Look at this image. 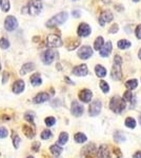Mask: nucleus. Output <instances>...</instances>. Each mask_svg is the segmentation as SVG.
Instances as JSON below:
<instances>
[{
	"label": "nucleus",
	"mask_w": 141,
	"mask_h": 158,
	"mask_svg": "<svg viewBox=\"0 0 141 158\" xmlns=\"http://www.w3.org/2000/svg\"><path fill=\"white\" fill-rule=\"evenodd\" d=\"M68 18V14L66 12H60L58 14H56L55 16H53L48 21L45 23L48 29H53V27H59V25L63 24Z\"/></svg>",
	"instance_id": "f257e3e1"
},
{
	"label": "nucleus",
	"mask_w": 141,
	"mask_h": 158,
	"mask_svg": "<svg viewBox=\"0 0 141 158\" xmlns=\"http://www.w3.org/2000/svg\"><path fill=\"white\" fill-rule=\"evenodd\" d=\"M110 109L112 110L115 113H121L122 111L125 109V103L123 99H121L118 96H115L111 99V102H110Z\"/></svg>",
	"instance_id": "f03ea898"
},
{
	"label": "nucleus",
	"mask_w": 141,
	"mask_h": 158,
	"mask_svg": "<svg viewBox=\"0 0 141 158\" xmlns=\"http://www.w3.org/2000/svg\"><path fill=\"white\" fill-rule=\"evenodd\" d=\"M42 10V3L40 0H32L27 4V13L32 16L38 15Z\"/></svg>",
	"instance_id": "7ed1b4c3"
},
{
	"label": "nucleus",
	"mask_w": 141,
	"mask_h": 158,
	"mask_svg": "<svg viewBox=\"0 0 141 158\" xmlns=\"http://www.w3.org/2000/svg\"><path fill=\"white\" fill-rule=\"evenodd\" d=\"M47 45L48 48H60L62 45V40L57 35L50 34L47 37Z\"/></svg>",
	"instance_id": "20e7f679"
},
{
	"label": "nucleus",
	"mask_w": 141,
	"mask_h": 158,
	"mask_svg": "<svg viewBox=\"0 0 141 158\" xmlns=\"http://www.w3.org/2000/svg\"><path fill=\"white\" fill-rule=\"evenodd\" d=\"M18 27V20L15 16H7L4 20V29L9 32L15 31Z\"/></svg>",
	"instance_id": "39448f33"
},
{
	"label": "nucleus",
	"mask_w": 141,
	"mask_h": 158,
	"mask_svg": "<svg viewBox=\"0 0 141 158\" xmlns=\"http://www.w3.org/2000/svg\"><path fill=\"white\" fill-rule=\"evenodd\" d=\"M56 57V52L53 50H47L41 54V61L44 64H51Z\"/></svg>",
	"instance_id": "423d86ee"
},
{
	"label": "nucleus",
	"mask_w": 141,
	"mask_h": 158,
	"mask_svg": "<svg viewBox=\"0 0 141 158\" xmlns=\"http://www.w3.org/2000/svg\"><path fill=\"white\" fill-rule=\"evenodd\" d=\"M77 54H78V57L80 58V59L86 60L93 55V50H92V48L89 47V45H83V47H81L80 49H79Z\"/></svg>",
	"instance_id": "0eeeda50"
},
{
	"label": "nucleus",
	"mask_w": 141,
	"mask_h": 158,
	"mask_svg": "<svg viewBox=\"0 0 141 158\" xmlns=\"http://www.w3.org/2000/svg\"><path fill=\"white\" fill-rule=\"evenodd\" d=\"M101 101L100 100H95L93 102H91L89 104V114L91 116H97L100 114V112H101Z\"/></svg>",
	"instance_id": "6e6552de"
},
{
	"label": "nucleus",
	"mask_w": 141,
	"mask_h": 158,
	"mask_svg": "<svg viewBox=\"0 0 141 158\" xmlns=\"http://www.w3.org/2000/svg\"><path fill=\"white\" fill-rule=\"evenodd\" d=\"M83 111H84L83 106H81V104L78 102V101L74 100L73 102H72V106H71V113L73 114L74 116L80 117V116L83 114Z\"/></svg>",
	"instance_id": "1a4fd4ad"
},
{
	"label": "nucleus",
	"mask_w": 141,
	"mask_h": 158,
	"mask_svg": "<svg viewBox=\"0 0 141 158\" xmlns=\"http://www.w3.org/2000/svg\"><path fill=\"white\" fill-rule=\"evenodd\" d=\"M77 34L80 37H88L91 34V27L88 23H80L77 29Z\"/></svg>",
	"instance_id": "9d476101"
},
{
	"label": "nucleus",
	"mask_w": 141,
	"mask_h": 158,
	"mask_svg": "<svg viewBox=\"0 0 141 158\" xmlns=\"http://www.w3.org/2000/svg\"><path fill=\"white\" fill-rule=\"evenodd\" d=\"M73 74H74V75H76V76H79V77H84V76H86L89 74L88 65H85V64L77 65V67L74 68Z\"/></svg>",
	"instance_id": "9b49d317"
},
{
	"label": "nucleus",
	"mask_w": 141,
	"mask_h": 158,
	"mask_svg": "<svg viewBox=\"0 0 141 158\" xmlns=\"http://www.w3.org/2000/svg\"><path fill=\"white\" fill-rule=\"evenodd\" d=\"M78 97H79V99H80L81 101H82V102L88 103V102L91 101L92 97H93V94H92L91 90H88V89H83L82 91H80Z\"/></svg>",
	"instance_id": "f8f14e48"
},
{
	"label": "nucleus",
	"mask_w": 141,
	"mask_h": 158,
	"mask_svg": "<svg viewBox=\"0 0 141 158\" xmlns=\"http://www.w3.org/2000/svg\"><path fill=\"white\" fill-rule=\"evenodd\" d=\"M50 99V95L47 93V92H40L38 93L37 95L33 98V102L36 103V104H40V103H43L45 101H48Z\"/></svg>",
	"instance_id": "ddd939ff"
},
{
	"label": "nucleus",
	"mask_w": 141,
	"mask_h": 158,
	"mask_svg": "<svg viewBox=\"0 0 141 158\" xmlns=\"http://www.w3.org/2000/svg\"><path fill=\"white\" fill-rule=\"evenodd\" d=\"M24 88H25L24 81L22 79H18V80H16L13 83L12 90L15 94H21L24 91Z\"/></svg>",
	"instance_id": "4468645a"
},
{
	"label": "nucleus",
	"mask_w": 141,
	"mask_h": 158,
	"mask_svg": "<svg viewBox=\"0 0 141 158\" xmlns=\"http://www.w3.org/2000/svg\"><path fill=\"white\" fill-rule=\"evenodd\" d=\"M113 20V14L110 11H104L99 17V23L100 25H104L106 22H110Z\"/></svg>",
	"instance_id": "2eb2a0df"
},
{
	"label": "nucleus",
	"mask_w": 141,
	"mask_h": 158,
	"mask_svg": "<svg viewBox=\"0 0 141 158\" xmlns=\"http://www.w3.org/2000/svg\"><path fill=\"white\" fill-rule=\"evenodd\" d=\"M121 64H118V63L114 62V67L112 70V78L115 80H120L122 77V72H121Z\"/></svg>",
	"instance_id": "dca6fc26"
},
{
	"label": "nucleus",
	"mask_w": 141,
	"mask_h": 158,
	"mask_svg": "<svg viewBox=\"0 0 141 158\" xmlns=\"http://www.w3.org/2000/svg\"><path fill=\"white\" fill-rule=\"evenodd\" d=\"M99 52H100V56H101V57H109L110 54L112 53V43L110 41L104 43V45L102 47V49L100 50Z\"/></svg>",
	"instance_id": "f3484780"
},
{
	"label": "nucleus",
	"mask_w": 141,
	"mask_h": 158,
	"mask_svg": "<svg viewBox=\"0 0 141 158\" xmlns=\"http://www.w3.org/2000/svg\"><path fill=\"white\" fill-rule=\"evenodd\" d=\"M34 70H35V64L33 62L24 63L21 67V69H20V75H27V74L31 73Z\"/></svg>",
	"instance_id": "a211bd4d"
},
{
	"label": "nucleus",
	"mask_w": 141,
	"mask_h": 158,
	"mask_svg": "<svg viewBox=\"0 0 141 158\" xmlns=\"http://www.w3.org/2000/svg\"><path fill=\"white\" fill-rule=\"evenodd\" d=\"M22 131H23V134L27 137V138L32 139V138H34V137H35V128H34V127L23 126Z\"/></svg>",
	"instance_id": "6ab92c4d"
},
{
	"label": "nucleus",
	"mask_w": 141,
	"mask_h": 158,
	"mask_svg": "<svg viewBox=\"0 0 141 158\" xmlns=\"http://www.w3.org/2000/svg\"><path fill=\"white\" fill-rule=\"evenodd\" d=\"M30 81H31V83H32V85H34V86L41 85V83H42L41 76H40V74H34L33 76H31Z\"/></svg>",
	"instance_id": "aec40b11"
},
{
	"label": "nucleus",
	"mask_w": 141,
	"mask_h": 158,
	"mask_svg": "<svg viewBox=\"0 0 141 158\" xmlns=\"http://www.w3.org/2000/svg\"><path fill=\"white\" fill-rule=\"evenodd\" d=\"M95 73H96V75L98 76L99 78H103L106 77V70L104 67H102L101 64H97L96 67H95Z\"/></svg>",
	"instance_id": "412c9836"
},
{
	"label": "nucleus",
	"mask_w": 141,
	"mask_h": 158,
	"mask_svg": "<svg viewBox=\"0 0 141 158\" xmlns=\"http://www.w3.org/2000/svg\"><path fill=\"white\" fill-rule=\"evenodd\" d=\"M62 151H63L62 148H61L60 144H58V143H55L50 147V152L52 153L54 156H59V155L62 153Z\"/></svg>",
	"instance_id": "4be33fe9"
},
{
	"label": "nucleus",
	"mask_w": 141,
	"mask_h": 158,
	"mask_svg": "<svg viewBox=\"0 0 141 158\" xmlns=\"http://www.w3.org/2000/svg\"><path fill=\"white\" fill-rule=\"evenodd\" d=\"M103 45H104L103 38H102L101 36L97 37L96 40H95V42H94V49L96 51H100L102 49V47H103Z\"/></svg>",
	"instance_id": "5701e85b"
},
{
	"label": "nucleus",
	"mask_w": 141,
	"mask_h": 158,
	"mask_svg": "<svg viewBox=\"0 0 141 158\" xmlns=\"http://www.w3.org/2000/svg\"><path fill=\"white\" fill-rule=\"evenodd\" d=\"M68 134L66 133V132H62L60 135H59V138H58V144H60V146H64V144L68 142Z\"/></svg>",
	"instance_id": "b1692460"
},
{
	"label": "nucleus",
	"mask_w": 141,
	"mask_h": 158,
	"mask_svg": "<svg viewBox=\"0 0 141 158\" xmlns=\"http://www.w3.org/2000/svg\"><path fill=\"white\" fill-rule=\"evenodd\" d=\"M98 158H110V154L107 149L104 146H101L98 151Z\"/></svg>",
	"instance_id": "393cba45"
},
{
	"label": "nucleus",
	"mask_w": 141,
	"mask_h": 158,
	"mask_svg": "<svg viewBox=\"0 0 141 158\" xmlns=\"http://www.w3.org/2000/svg\"><path fill=\"white\" fill-rule=\"evenodd\" d=\"M74 139H75V141L77 143H83V142H85L86 140H88V137L83 133H77L75 134V136H74Z\"/></svg>",
	"instance_id": "a878e982"
},
{
	"label": "nucleus",
	"mask_w": 141,
	"mask_h": 158,
	"mask_svg": "<svg viewBox=\"0 0 141 158\" xmlns=\"http://www.w3.org/2000/svg\"><path fill=\"white\" fill-rule=\"evenodd\" d=\"M132 45V43H131L129 40H119V42H118V48L121 50H125V49H129V48Z\"/></svg>",
	"instance_id": "bb28decb"
},
{
	"label": "nucleus",
	"mask_w": 141,
	"mask_h": 158,
	"mask_svg": "<svg viewBox=\"0 0 141 158\" xmlns=\"http://www.w3.org/2000/svg\"><path fill=\"white\" fill-rule=\"evenodd\" d=\"M137 85H138V81L136 80V79L129 80V81H126V83H125V86H126L129 90H134V89L137 88Z\"/></svg>",
	"instance_id": "cd10ccee"
},
{
	"label": "nucleus",
	"mask_w": 141,
	"mask_h": 158,
	"mask_svg": "<svg viewBox=\"0 0 141 158\" xmlns=\"http://www.w3.org/2000/svg\"><path fill=\"white\" fill-rule=\"evenodd\" d=\"M11 9V3H10V0H2L1 1V10L2 12L6 13L10 11Z\"/></svg>",
	"instance_id": "c85d7f7f"
},
{
	"label": "nucleus",
	"mask_w": 141,
	"mask_h": 158,
	"mask_svg": "<svg viewBox=\"0 0 141 158\" xmlns=\"http://www.w3.org/2000/svg\"><path fill=\"white\" fill-rule=\"evenodd\" d=\"M125 126H126L127 128H130V129H134L136 127L135 119L132 118V117H127V118L125 119Z\"/></svg>",
	"instance_id": "c756f323"
},
{
	"label": "nucleus",
	"mask_w": 141,
	"mask_h": 158,
	"mask_svg": "<svg viewBox=\"0 0 141 158\" xmlns=\"http://www.w3.org/2000/svg\"><path fill=\"white\" fill-rule=\"evenodd\" d=\"M24 119L27 121H29V123H33L35 119V114L33 113V112H27V113L24 114Z\"/></svg>",
	"instance_id": "7c9ffc66"
},
{
	"label": "nucleus",
	"mask_w": 141,
	"mask_h": 158,
	"mask_svg": "<svg viewBox=\"0 0 141 158\" xmlns=\"http://www.w3.org/2000/svg\"><path fill=\"white\" fill-rule=\"evenodd\" d=\"M52 136H53V133L50 131V130H44V131H42L41 135H40V137H41L42 140H48Z\"/></svg>",
	"instance_id": "2f4dec72"
},
{
	"label": "nucleus",
	"mask_w": 141,
	"mask_h": 158,
	"mask_svg": "<svg viewBox=\"0 0 141 158\" xmlns=\"http://www.w3.org/2000/svg\"><path fill=\"white\" fill-rule=\"evenodd\" d=\"M20 142H21V139H20V137L18 136L17 134L13 135V146H14L15 149H18V148L20 147Z\"/></svg>",
	"instance_id": "473e14b6"
},
{
	"label": "nucleus",
	"mask_w": 141,
	"mask_h": 158,
	"mask_svg": "<svg viewBox=\"0 0 141 158\" xmlns=\"http://www.w3.org/2000/svg\"><path fill=\"white\" fill-rule=\"evenodd\" d=\"M44 122L47 124V127H53L56 123V118L53 116H48L44 119Z\"/></svg>",
	"instance_id": "72a5a7b5"
},
{
	"label": "nucleus",
	"mask_w": 141,
	"mask_h": 158,
	"mask_svg": "<svg viewBox=\"0 0 141 158\" xmlns=\"http://www.w3.org/2000/svg\"><path fill=\"white\" fill-rule=\"evenodd\" d=\"M0 48L3 50H6L10 48V41L6 38H1V39H0Z\"/></svg>",
	"instance_id": "f704fd0d"
},
{
	"label": "nucleus",
	"mask_w": 141,
	"mask_h": 158,
	"mask_svg": "<svg viewBox=\"0 0 141 158\" xmlns=\"http://www.w3.org/2000/svg\"><path fill=\"white\" fill-rule=\"evenodd\" d=\"M99 85H100V89H101L103 93H109L110 86H109V85H107V82H106V81H103V80H101V81H100V83H99Z\"/></svg>",
	"instance_id": "c9c22d12"
},
{
	"label": "nucleus",
	"mask_w": 141,
	"mask_h": 158,
	"mask_svg": "<svg viewBox=\"0 0 141 158\" xmlns=\"http://www.w3.org/2000/svg\"><path fill=\"white\" fill-rule=\"evenodd\" d=\"M132 98H133V94L131 91L125 92V93L123 94V100L124 101H127V102H129V101L132 100Z\"/></svg>",
	"instance_id": "e433bc0d"
},
{
	"label": "nucleus",
	"mask_w": 141,
	"mask_h": 158,
	"mask_svg": "<svg viewBox=\"0 0 141 158\" xmlns=\"http://www.w3.org/2000/svg\"><path fill=\"white\" fill-rule=\"evenodd\" d=\"M7 135H9L7 130L6 128H3V127H1V128H0V139L6 138V137H7Z\"/></svg>",
	"instance_id": "4c0bfd02"
},
{
	"label": "nucleus",
	"mask_w": 141,
	"mask_h": 158,
	"mask_svg": "<svg viewBox=\"0 0 141 158\" xmlns=\"http://www.w3.org/2000/svg\"><path fill=\"white\" fill-rule=\"evenodd\" d=\"M114 138H115V140H116V141L121 142V141H123V140L125 139V137L123 136V135H122L121 132H118V133H116V135L114 136Z\"/></svg>",
	"instance_id": "58836bf2"
},
{
	"label": "nucleus",
	"mask_w": 141,
	"mask_h": 158,
	"mask_svg": "<svg viewBox=\"0 0 141 158\" xmlns=\"http://www.w3.org/2000/svg\"><path fill=\"white\" fill-rule=\"evenodd\" d=\"M40 149V142H34V143L32 144V150L34 152H38Z\"/></svg>",
	"instance_id": "ea45409f"
},
{
	"label": "nucleus",
	"mask_w": 141,
	"mask_h": 158,
	"mask_svg": "<svg viewBox=\"0 0 141 158\" xmlns=\"http://www.w3.org/2000/svg\"><path fill=\"white\" fill-rule=\"evenodd\" d=\"M136 37L138 39H141V24L138 25L137 29H136Z\"/></svg>",
	"instance_id": "a19ab883"
},
{
	"label": "nucleus",
	"mask_w": 141,
	"mask_h": 158,
	"mask_svg": "<svg viewBox=\"0 0 141 158\" xmlns=\"http://www.w3.org/2000/svg\"><path fill=\"white\" fill-rule=\"evenodd\" d=\"M117 31H118V25H117V24H114V25H113V27H111V29H110L109 32L111 33V34H114V33H116Z\"/></svg>",
	"instance_id": "79ce46f5"
},
{
	"label": "nucleus",
	"mask_w": 141,
	"mask_h": 158,
	"mask_svg": "<svg viewBox=\"0 0 141 158\" xmlns=\"http://www.w3.org/2000/svg\"><path fill=\"white\" fill-rule=\"evenodd\" d=\"M3 78H2V83H3V85H4V83H6V81H7V79H9V73H7V72H4L3 73Z\"/></svg>",
	"instance_id": "37998d69"
},
{
	"label": "nucleus",
	"mask_w": 141,
	"mask_h": 158,
	"mask_svg": "<svg viewBox=\"0 0 141 158\" xmlns=\"http://www.w3.org/2000/svg\"><path fill=\"white\" fill-rule=\"evenodd\" d=\"M72 15H73L75 18H78V17L80 16V12H79V11H73V12H72Z\"/></svg>",
	"instance_id": "c03bdc74"
},
{
	"label": "nucleus",
	"mask_w": 141,
	"mask_h": 158,
	"mask_svg": "<svg viewBox=\"0 0 141 158\" xmlns=\"http://www.w3.org/2000/svg\"><path fill=\"white\" fill-rule=\"evenodd\" d=\"M134 158H141V152H137L134 155Z\"/></svg>",
	"instance_id": "a18cd8bd"
},
{
	"label": "nucleus",
	"mask_w": 141,
	"mask_h": 158,
	"mask_svg": "<svg viewBox=\"0 0 141 158\" xmlns=\"http://www.w3.org/2000/svg\"><path fill=\"white\" fill-rule=\"evenodd\" d=\"M138 57H139V59H141V50L139 51V53H138Z\"/></svg>",
	"instance_id": "49530a36"
},
{
	"label": "nucleus",
	"mask_w": 141,
	"mask_h": 158,
	"mask_svg": "<svg viewBox=\"0 0 141 158\" xmlns=\"http://www.w3.org/2000/svg\"><path fill=\"white\" fill-rule=\"evenodd\" d=\"M139 122H140V124H141V115L139 116Z\"/></svg>",
	"instance_id": "de8ad7c7"
},
{
	"label": "nucleus",
	"mask_w": 141,
	"mask_h": 158,
	"mask_svg": "<svg viewBox=\"0 0 141 158\" xmlns=\"http://www.w3.org/2000/svg\"><path fill=\"white\" fill-rule=\"evenodd\" d=\"M134 2H138V1H140V0H133Z\"/></svg>",
	"instance_id": "09e8293b"
},
{
	"label": "nucleus",
	"mask_w": 141,
	"mask_h": 158,
	"mask_svg": "<svg viewBox=\"0 0 141 158\" xmlns=\"http://www.w3.org/2000/svg\"><path fill=\"white\" fill-rule=\"evenodd\" d=\"M27 158H34V157H33V156H29V157H27Z\"/></svg>",
	"instance_id": "8fccbe9b"
},
{
	"label": "nucleus",
	"mask_w": 141,
	"mask_h": 158,
	"mask_svg": "<svg viewBox=\"0 0 141 158\" xmlns=\"http://www.w3.org/2000/svg\"><path fill=\"white\" fill-rule=\"evenodd\" d=\"M0 71H1V63H0Z\"/></svg>",
	"instance_id": "3c124183"
},
{
	"label": "nucleus",
	"mask_w": 141,
	"mask_h": 158,
	"mask_svg": "<svg viewBox=\"0 0 141 158\" xmlns=\"http://www.w3.org/2000/svg\"><path fill=\"white\" fill-rule=\"evenodd\" d=\"M1 1H2V0H0V4H1Z\"/></svg>",
	"instance_id": "603ef678"
}]
</instances>
